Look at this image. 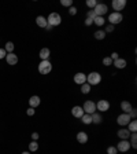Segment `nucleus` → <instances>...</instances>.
<instances>
[{
  "instance_id": "nucleus-42",
  "label": "nucleus",
  "mask_w": 137,
  "mask_h": 154,
  "mask_svg": "<svg viewBox=\"0 0 137 154\" xmlns=\"http://www.w3.org/2000/svg\"><path fill=\"white\" fill-rule=\"evenodd\" d=\"M38 136H40V135H38L37 132H33V134H32V139H33V140H37Z\"/></svg>"
},
{
  "instance_id": "nucleus-12",
  "label": "nucleus",
  "mask_w": 137,
  "mask_h": 154,
  "mask_svg": "<svg viewBox=\"0 0 137 154\" xmlns=\"http://www.w3.org/2000/svg\"><path fill=\"white\" fill-rule=\"evenodd\" d=\"M6 61H7V63H8V65H11V66H13V65L18 63V57H16L14 52H10V54L6 55Z\"/></svg>"
},
{
  "instance_id": "nucleus-5",
  "label": "nucleus",
  "mask_w": 137,
  "mask_h": 154,
  "mask_svg": "<svg viewBox=\"0 0 137 154\" xmlns=\"http://www.w3.org/2000/svg\"><path fill=\"white\" fill-rule=\"evenodd\" d=\"M82 110L86 114H93V113H96V103L93 100H86L82 106Z\"/></svg>"
},
{
  "instance_id": "nucleus-16",
  "label": "nucleus",
  "mask_w": 137,
  "mask_h": 154,
  "mask_svg": "<svg viewBox=\"0 0 137 154\" xmlns=\"http://www.w3.org/2000/svg\"><path fill=\"white\" fill-rule=\"evenodd\" d=\"M88 134L86 132H84V131H81V132H78L77 134V140H78V143H81V144H85L86 142H88Z\"/></svg>"
},
{
  "instance_id": "nucleus-35",
  "label": "nucleus",
  "mask_w": 137,
  "mask_h": 154,
  "mask_svg": "<svg viewBox=\"0 0 137 154\" xmlns=\"http://www.w3.org/2000/svg\"><path fill=\"white\" fill-rule=\"evenodd\" d=\"M104 32H106V35H107V33L114 32V26L110 25V23H109V25H106V30H104Z\"/></svg>"
},
{
  "instance_id": "nucleus-14",
  "label": "nucleus",
  "mask_w": 137,
  "mask_h": 154,
  "mask_svg": "<svg viewBox=\"0 0 137 154\" xmlns=\"http://www.w3.org/2000/svg\"><path fill=\"white\" fill-rule=\"evenodd\" d=\"M130 134L132 132H129L126 128H122V129H119L117 135H118V138L121 139V140H128L129 136H130Z\"/></svg>"
},
{
  "instance_id": "nucleus-25",
  "label": "nucleus",
  "mask_w": 137,
  "mask_h": 154,
  "mask_svg": "<svg viewBox=\"0 0 137 154\" xmlns=\"http://www.w3.org/2000/svg\"><path fill=\"white\" fill-rule=\"evenodd\" d=\"M93 23H95L96 26H103L106 23L104 17H96V18L93 19Z\"/></svg>"
},
{
  "instance_id": "nucleus-15",
  "label": "nucleus",
  "mask_w": 137,
  "mask_h": 154,
  "mask_svg": "<svg viewBox=\"0 0 137 154\" xmlns=\"http://www.w3.org/2000/svg\"><path fill=\"white\" fill-rule=\"evenodd\" d=\"M49 55H51L49 48L45 47V48H41V50H40V54H38V57H40V59H41V61H48Z\"/></svg>"
},
{
  "instance_id": "nucleus-41",
  "label": "nucleus",
  "mask_w": 137,
  "mask_h": 154,
  "mask_svg": "<svg viewBox=\"0 0 137 154\" xmlns=\"http://www.w3.org/2000/svg\"><path fill=\"white\" fill-rule=\"evenodd\" d=\"M85 25H86V26L93 25V19H91V18H85Z\"/></svg>"
},
{
  "instance_id": "nucleus-23",
  "label": "nucleus",
  "mask_w": 137,
  "mask_h": 154,
  "mask_svg": "<svg viewBox=\"0 0 137 154\" xmlns=\"http://www.w3.org/2000/svg\"><path fill=\"white\" fill-rule=\"evenodd\" d=\"M81 121H82L85 125H89V124H92V117H91V114L84 113V116L81 117Z\"/></svg>"
},
{
  "instance_id": "nucleus-28",
  "label": "nucleus",
  "mask_w": 137,
  "mask_h": 154,
  "mask_svg": "<svg viewBox=\"0 0 137 154\" xmlns=\"http://www.w3.org/2000/svg\"><path fill=\"white\" fill-rule=\"evenodd\" d=\"M4 50H6L7 54L13 52V51H14V43H13V42H7V43H6V47H4Z\"/></svg>"
},
{
  "instance_id": "nucleus-38",
  "label": "nucleus",
  "mask_w": 137,
  "mask_h": 154,
  "mask_svg": "<svg viewBox=\"0 0 137 154\" xmlns=\"http://www.w3.org/2000/svg\"><path fill=\"white\" fill-rule=\"evenodd\" d=\"M136 116H137L136 109H132L130 112H129V117H130V119H136Z\"/></svg>"
},
{
  "instance_id": "nucleus-34",
  "label": "nucleus",
  "mask_w": 137,
  "mask_h": 154,
  "mask_svg": "<svg viewBox=\"0 0 137 154\" xmlns=\"http://www.w3.org/2000/svg\"><path fill=\"white\" fill-rule=\"evenodd\" d=\"M86 18H91V19H95L96 18V14L93 10H89L88 13H86Z\"/></svg>"
},
{
  "instance_id": "nucleus-20",
  "label": "nucleus",
  "mask_w": 137,
  "mask_h": 154,
  "mask_svg": "<svg viewBox=\"0 0 137 154\" xmlns=\"http://www.w3.org/2000/svg\"><path fill=\"white\" fill-rule=\"evenodd\" d=\"M112 65H114L117 69H125V67H126V61L122 59V58H118L117 61L112 62Z\"/></svg>"
},
{
  "instance_id": "nucleus-8",
  "label": "nucleus",
  "mask_w": 137,
  "mask_h": 154,
  "mask_svg": "<svg viewBox=\"0 0 137 154\" xmlns=\"http://www.w3.org/2000/svg\"><path fill=\"white\" fill-rule=\"evenodd\" d=\"M96 109L99 110V112H107V110L110 109V102L106 99H100L97 100V103H96Z\"/></svg>"
},
{
  "instance_id": "nucleus-32",
  "label": "nucleus",
  "mask_w": 137,
  "mask_h": 154,
  "mask_svg": "<svg viewBox=\"0 0 137 154\" xmlns=\"http://www.w3.org/2000/svg\"><path fill=\"white\" fill-rule=\"evenodd\" d=\"M103 65H104V66H111V65H112V59L110 57H106L104 59H103Z\"/></svg>"
},
{
  "instance_id": "nucleus-10",
  "label": "nucleus",
  "mask_w": 137,
  "mask_h": 154,
  "mask_svg": "<svg viewBox=\"0 0 137 154\" xmlns=\"http://www.w3.org/2000/svg\"><path fill=\"white\" fill-rule=\"evenodd\" d=\"M115 147H117L118 151H121V153H126L130 149V143H129V140H121L118 143V146H115Z\"/></svg>"
},
{
  "instance_id": "nucleus-9",
  "label": "nucleus",
  "mask_w": 137,
  "mask_h": 154,
  "mask_svg": "<svg viewBox=\"0 0 137 154\" xmlns=\"http://www.w3.org/2000/svg\"><path fill=\"white\" fill-rule=\"evenodd\" d=\"M126 6V2L125 0H112V8H114L115 13H119L125 8Z\"/></svg>"
},
{
  "instance_id": "nucleus-4",
  "label": "nucleus",
  "mask_w": 137,
  "mask_h": 154,
  "mask_svg": "<svg viewBox=\"0 0 137 154\" xmlns=\"http://www.w3.org/2000/svg\"><path fill=\"white\" fill-rule=\"evenodd\" d=\"M122 19H124V15H122L121 13H111L109 15V22H110V25H117V23H121L122 22Z\"/></svg>"
},
{
  "instance_id": "nucleus-6",
  "label": "nucleus",
  "mask_w": 137,
  "mask_h": 154,
  "mask_svg": "<svg viewBox=\"0 0 137 154\" xmlns=\"http://www.w3.org/2000/svg\"><path fill=\"white\" fill-rule=\"evenodd\" d=\"M93 11H95L96 17H103L107 14V11H109V7H107V4H103V3H97L96 4V7L93 8Z\"/></svg>"
},
{
  "instance_id": "nucleus-40",
  "label": "nucleus",
  "mask_w": 137,
  "mask_h": 154,
  "mask_svg": "<svg viewBox=\"0 0 137 154\" xmlns=\"http://www.w3.org/2000/svg\"><path fill=\"white\" fill-rule=\"evenodd\" d=\"M110 58H111V59H112V62H114V61H117V59H118V52H112V54L111 55H110Z\"/></svg>"
},
{
  "instance_id": "nucleus-33",
  "label": "nucleus",
  "mask_w": 137,
  "mask_h": 154,
  "mask_svg": "<svg viewBox=\"0 0 137 154\" xmlns=\"http://www.w3.org/2000/svg\"><path fill=\"white\" fill-rule=\"evenodd\" d=\"M107 154H118V150L115 146H110V147H107Z\"/></svg>"
},
{
  "instance_id": "nucleus-2",
  "label": "nucleus",
  "mask_w": 137,
  "mask_h": 154,
  "mask_svg": "<svg viewBox=\"0 0 137 154\" xmlns=\"http://www.w3.org/2000/svg\"><path fill=\"white\" fill-rule=\"evenodd\" d=\"M61 22H62V17L59 15L58 13H51L49 15H48V18H47V23L49 26H58V25H61Z\"/></svg>"
},
{
  "instance_id": "nucleus-11",
  "label": "nucleus",
  "mask_w": 137,
  "mask_h": 154,
  "mask_svg": "<svg viewBox=\"0 0 137 154\" xmlns=\"http://www.w3.org/2000/svg\"><path fill=\"white\" fill-rule=\"evenodd\" d=\"M74 83L78 84V85H82L84 83H86V76H85V73H81V72H78V73L74 74Z\"/></svg>"
},
{
  "instance_id": "nucleus-13",
  "label": "nucleus",
  "mask_w": 137,
  "mask_h": 154,
  "mask_svg": "<svg viewBox=\"0 0 137 154\" xmlns=\"http://www.w3.org/2000/svg\"><path fill=\"white\" fill-rule=\"evenodd\" d=\"M71 114L76 117V119H81L84 116V110H82V106H74L71 109Z\"/></svg>"
},
{
  "instance_id": "nucleus-18",
  "label": "nucleus",
  "mask_w": 137,
  "mask_h": 154,
  "mask_svg": "<svg viewBox=\"0 0 137 154\" xmlns=\"http://www.w3.org/2000/svg\"><path fill=\"white\" fill-rule=\"evenodd\" d=\"M121 109H122V112H124V113L129 114V112L133 109V106H132V103L128 102V100H122V102H121Z\"/></svg>"
},
{
  "instance_id": "nucleus-29",
  "label": "nucleus",
  "mask_w": 137,
  "mask_h": 154,
  "mask_svg": "<svg viewBox=\"0 0 137 154\" xmlns=\"http://www.w3.org/2000/svg\"><path fill=\"white\" fill-rule=\"evenodd\" d=\"M29 150L30 151H37L38 150V143L36 140H32L29 143Z\"/></svg>"
},
{
  "instance_id": "nucleus-30",
  "label": "nucleus",
  "mask_w": 137,
  "mask_h": 154,
  "mask_svg": "<svg viewBox=\"0 0 137 154\" xmlns=\"http://www.w3.org/2000/svg\"><path fill=\"white\" fill-rule=\"evenodd\" d=\"M61 4L63 7H71L73 6V0H61Z\"/></svg>"
},
{
  "instance_id": "nucleus-21",
  "label": "nucleus",
  "mask_w": 137,
  "mask_h": 154,
  "mask_svg": "<svg viewBox=\"0 0 137 154\" xmlns=\"http://www.w3.org/2000/svg\"><path fill=\"white\" fill-rule=\"evenodd\" d=\"M91 117H92V122L93 124H100L103 120L102 114L100 113H93V114H91Z\"/></svg>"
},
{
  "instance_id": "nucleus-31",
  "label": "nucleus",
  "mask_w": 137,
  "mask_h": 154,
  "mask_svg": "<svg viewBox=\"0 0 137 154\" xmlns=\"http://www.w3.org/2000/svg\"><path fill=\"white\" fill-rule=\"evenodd\" d=\"M96 4H97L96 0H86V7H89V8H92V10L96 7Z\"/></svg>"
},
{
  "instance_id": "nucleus-1",
  "label": "nucleus",
  "mask_w": 137,
  "mask_h": 154,
  "mask_svg": "<svg viewBox=\"0 0 137 154\" xmlns=\"http://www.w3.org/2000/svg\"><path fill=\"white\" fill-rule=\"evenodd\" d=\"M100 81H102V74H100L99 72H91V73L86 76V83L89 84L91 87L100 84Z\"/></svg>"
},
{
  "instance_id": "nucleus-17",
  "label": "nucleus",
  "mask_w": 137,
  "mask_h": 154,
  "mask_svg": "<svg viewBox=\"0 0 137 154\" xmlns=\"http://www.w3.org/2000/svg\"><path fill=\"white\" fill-rule=\"evenodd\" d=\"M40 103H41V99H40L37 95L30 96V99H29V106H30V107L34 109V107H37V106L40 105Z\"/></svg>"
},
{
  "instance_id": "nucleus-19",
  "label": "nucleus",
  "mask_w": 137,
  "mask_h": 154,
  "mask_svg": "<svg viewBox=\"0 0 137 154\" xmlns=\"http://www.w3.org/2000/svg\"><path fill=\"white\" fill-rule=\"evenodd\" d=\"M36 23H37V26H40V28H43V29H45L47 28V18L45 17H43V15H38L37 18H36Z\"/></svg>"
},
{
  "instance_id": "nucleus-24",
  "label": "nucleus",
  "mask_w": 137,
  "mask_h": 154,
  "mask_svg": "<svg viewBox=\"0 0 137 154\" xmlns=\"http://www.w3.org/2000/svg\"><path fill=\"white\" fill-rule=\"evenodd\" d=\"M128 131L129 132H136L137 131V121L136 120H130V122L128 124Z\"/></svg>"
},
{
  "instance_id": "nucleus-7",
  "label": "nucleus",
  "mask_w": 137,
  "mask_h": 154,
  "mask_svg": "<svg viewBox=\"0 0 137 154\" xmlns=\"http://www.w3.org/2000/svg\"><path fill=\"white\" fill-rule=\"evenodd\" d=\"M130 117H129V114H126V113H122V114H119L118 117H117V122H118L119 125H122V127H126V125L130 122Z\"/></svg>"
},
{
  "instance_id": "nucleus-36",
  "label": "nucleus",
  "mask_w": 137,
  "mask_h": 154,
  "mask_svg": "<svg viewBox=\"0 0 137 154\" xmlns=\"http://www.w3.org/2000/svg\"><path fill=\"white\" fill-rule=\"evenodd\" d=\"M69 14H70V15H76V14H77V7L71 6L70 8H69Z\"/></svg>"
},
{
  "instance_id": "nucleus-26",
  "label": "nucleus",
  "mask_w": 137,
  "mask_h": 154,
  "mask_svg": "<svg viewBox=\"0 0 137 154\" xmlns=\"http://www.w3.org/2000/svg\"><path fill=\"white\" fill-rule=\"evenodd\" d=\"M95 38L96 40H104L106 38V32L104 30H96L95 32Z\"/></svg>"
},
{
  "instance_id": "nucleus-37",
  "label": "nucleus",
  "mask_w": 137,
  "mask_h": 154,
  "mask_svg": "<svg viewBox=\"0 0 137 154\" xmlns=\"http://www.w3.org/2000/svg\"><path fill=\"white\" fill-rule=\"evenodd\" d=\"M34 113H36V110L33 109V107H29V109L26 110V114H28L29 117H30V116H34Z\"/></svg>"
},
{
  "instance_id": "nucleus-39",
  "label": "nucleus",
  "mask_w": 137,
  "mask_h": 154,
  "mask_svg": "<svg viewBox=\"0 0 137 154\" xmlns=\"http://www.w3.org/2000/svg\"><path fill=\"white\" fill-rule=\"evenodd\" d=\"M6 55H7L6 50H4V48H0V59H3V58H6Z\"/></svg>"
},
{
  "instance_id": "nucleus-27",
  "label": "nucleus",
  "mask_w": 137,
  "mask_h": 154,
  "mask_svg": "<svg viewBox=\"0 0 137 154\" xmlns=\"http://www.w3.org/2000/svg\"><path fill=\"white\" fill-rule=\"evenodd\" d=\"M81 92L84 94V95H86V94L91 92V85L88 83H84L82 85H81Z\"/></svg>"
},
{
  "instance_id": "nucleus-43",
  "label": "nucleus",
  "mask_w": 137,
  "mask_h": 154,
  "mask_svg": "<svg viewBox=\"0 0 137 154\" xmlns=\"http://www.w3.org/2000/svg\"><path fill=\"white\" fill-rule=\"evenodd\" d=\"M22 154H30V151H23Z\"/></svg>"
},
{
  "instance_id": "nucleus-3",
  "label": "nucleus",
  "mask_w": 137,
  "mask_h": 154,
  "mask_svg": "<svg viewBox=\"0 0 137 154\" xmlns=\"http://www.w3.org/2000/svg\"><path fill=\"white\" fill-rule=\"evenodd\" d=\"M52 70V63L49 61H41L38 63V72L41 74H48Z\"/></svg>"
},
{
  "instance_id": "nucleus-22",
  "label": "nucleus",
  "mask_w": 137,
  "mask_h": 154,
  "mask_svg": "<svg viewBox=\"0 0 137 154\" xmlns=\"http://www.w3.org/2000/svg\"><path fill=\"white\" fill-rule=\"evenodd\" d=\"M129 138H130V147L137 149V134L136 132H132Z\"/></svg>"
}]
</instances>
